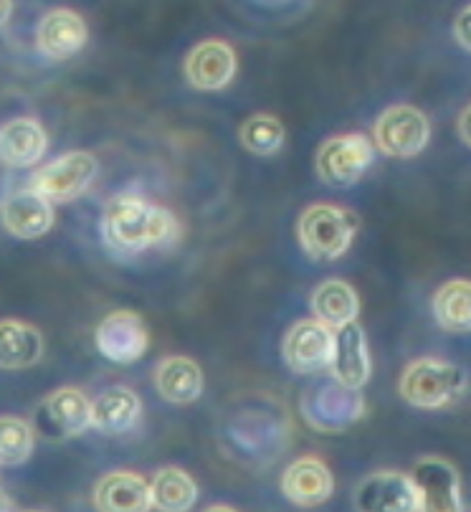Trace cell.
<instances>
[{
    "instance_id": "cell-1",
    "label": "cell",
    "mask_w": 471,
    "mask_h": 512,
    "mask_svg": "<svg viewBox=\"0 0 471 512\" xmlns=\"http://www.w3.org/2000/svg\"><path fill=\"white\" fill-rule=\"evenodd\" d=\"M178 229L173 213L137 193H120L109 198L102 213V234L114 254H140V251L170 241Z\"/></svg>"
},
{
    "instance_id": "cell-2",
    "label": "cell",
    "mask_w": 471,
    "mask_h": 512,
    "mask_svg": "<svg viewBox=\"0 0 471 512\" xmlns=\"http://www.w3.org/2000/svg\"><path fill=\"white\" fill-rule=\"evenodd\" d=\"M358 234V216L332 203H314L299 216L297 236L304 254L317 264L337 262Z\"/></svg>"
},
{
    "instance_id": "cell-3",
    "label": "cell",
    "mask_w": 471,
    "mask_h": 512,
    "mask_svg": "<svg viewBox=\"0 0 471 512\" xmlns=\"http://www.w3.org/2000/svg\"><path fill=\"white\" fill-rule=\"evenodd\" d=\"M398 391L416 409H446L466 393V373L449 360L418 358L401 373Z\"/></svg>"
},
{
    "instance_id": "cell-4",
    "label": "cell",
    "mask_w": 471,
    "mask_h": 512,
    "mask_svg": "<svg viewBox=\"0 0 471 512\" xmlns=\"http://www.w3.org/2000/svg\"><path fill=\"white\" fill-rule=\"evenodd\" d=\"M373 142L363 132L327 137L317 150V175L332 188H350L373 168Z\"/></svg>"
},
{
    "instance_id": "cell-5",
    "label": "cell",
    "mask_w": 471,
    "mask_h": 512,
    "mask_svg": "<svg viewBox=\"0 0 471 512\" xmlns=\"http://www.w3.org/2000/svg\"><path fill=\"white\" fill-rule=\"evenodd\" d=\"M373 140L390 158H416L431 140V122L413 104H393L375 120Z\"/></svg>"
},
{
    "instance_id": "cell-6",
    "label": "cell",
    "mask_w": 471,
    "mask_h": 512,
    "mask_svg": "<svg viewBox=\"0 0 471 512\" xmlns=\"http://www.w3.org/2000/svg\"><path fill=\"white\" fill-rule=\"evenodd\" d=\"M97 173V158L84 150H74L38 170L31 178V191L44 196L49 203H69L92 186Z\"/></svg>"
},
{
    "instance_id": "cell-7",
    "label": "cell",
    "mask_w": 471,
    "mask_h": 512,
    "mask_svg": "<svg viewBox=\"0 0 471 512\" xmlns=\"http://www.w3.org/2000/svg\"><path fill=\"white\" fill-rule=\"evenodd\" d=\"M411 480L418 492V512H464L459 472L449 459L421 457L413 464Z\"/></svg>"
},
{
    "instance_id": "cell-8",
    "label": "cell",
    "mask_w": 471,
    "mask_h": 512,
    "mask_svg": "<svg viewBox=\"0 0 471 512\" xmlns=\"http://www.w3.org/2000/svg\"><path fill=\"white\" fill-rule=\"evenodd\" d=\"M282 355L289 371L302 373V376L327 371L335 358V330L317 320L294 322L284 335Z\"/></svg>"
},
{
    "instance_id": "cell-9",
    "label": "cell",
    "mask_w": 471,
    "mask_h": 512,
    "mask_svg": "<svg viewBox=\"0 0 471 512\" xmlns=\"http://www.w3.org/2000/svg\"><path fill=\"white\" fill-rule=\"evenodd\" d=\"M38 431L49 439L79 436L92 426V401L79 388H59L36 411Z\"/></svg>"
},
{
    "instance_id": "cell-10",
    "label": "cell",
    "mask_w": 471,
    "mask_h": 512,
    "mask_svg": "<svg viewBox=\"0 0 471 512\" xmlns=\"http://www.w3.org/2000/svg\"><path fill=\"white\" fill-rule=\"evenodd\" d=\"M97 348L112 363L130 365L145 355L150 333L137 312L117 310L104 317L97 327Z\"/></svg>"
},
{
    "instance_id": "cell-11",
    "label": "cell",
    "mask_w": 471,
    "mask_h": 512,
    "mask_svg": "<svg viewBox=\"0 0 471 512\" xmlns=\"http://www.w3.org/2000/svg\"><path fill=\"white\" fill-rule=\"evenodd\" d=\"M358 512H418V492L411 474L373 472L355 490Z\"/></svg>"
},
{
    "instance_id": "cell-12",
    "label": "cell",
    "mask_w": 471,
    "mask_h": 512,
    "mask_svg": "<svg viewBox=\"0 0 471 512\" xmlns=\"http://www.w3.org/2000/svg\"><path fill=\"white\" fill-rule=\"evenodd\" d=\"M183 71L190 87L201 92H216V89L228 87L236 74V51L226 41H201L185 56Z\"/></svg>"
},
{
    "instance_id": "cell-13",
    "label": "cell",
    "mask_w": 471,
    "mask_h": 512,
    "mask_svg": "<svg viewBox=\"0 0 471 512\" xmlns=\"http://www.w3.org/2000/svg\"><path fill=\"white\" fill-rule=\"evenodd\" d=\"M87 39V23L69 8H56L46 13L36 31L38 51L51 61H66L76 56L87 46Z\"/></svg>"
},
{
    "instance_id": "cell-14",
    "label": "cell",
    "mask_w": 471,
    "mask_h": 512,
    "mask_svg": "<svg viewBox=\"0 0 471 512\" xmlns=\"http://www.w3.org/2000/svg\"><path fill=\"white\" fill-rule=\"evenodd\" d=\"M282 492L299 507L325 505L335 492V480L320 457H299L284 469Z\"/></svg>"
},
{
    "instance_id": "cell-15",
    "label": "cell",
    "mask_w": 471,
    "mask_h": 512,
    "mask_svg": "<svg viewBox=\"0 0 471 512\" xmlns=\"http://www.w3.org/2000/svg\"><path fill=\"white\" fill-rule=\"evenodd\" d=\"M97 512H150V482L137 472H109L94 487Z\"/></svg>"
},
{
    "instance_id": "cell-16",
    "label": "cell",
    "mask_w": 471,
    "mask_h": 512,
    "mask_svg": "<svg viewBox=\"0 0 471 512\" xmlns=\"http://www.w3.org/2000/svg\"><path fill=\"white\" fill-rule=\"evenodd\" d=\"M0 221L6 226L8 234L16 239H38L54 224V208L44 196H38L36 191L26 188L13 196L6 198L3 208H0Z\"/></svg>"
},
{
    "instance_id": "cell-17",
    "label": "cell",
    "mask_w": 471,
    "mask_h": 512,
    "mask_svg": "<svg viewBox=\"0 0 471 512\" xmlns=\"http://www.w3.org/2000/svg\"><path fill=\"white\" fill-rule=\"evenodd\" d=\"M332 376L340 386L363 388L370 378V353L365 330L360 322H350L335 333V358H332Z\"/></svg>"
},
{
    "instance_id": "cell-18",
    "label": "cell",
    "mask_w": 471,
    "mask_h": 512,
    "mask_svg": "<svg viewBox=\"0 0 471 512\" xmlns=\"http://www.w3.org/2000/svg\"><path fill=\"white\" fill-rule=\"evenodd\" d=\"M46 132L33 117H16L0 127V160L11 168H31L46 153Z\"/></svg>"
},
{
    "instance_id": "cell-19",
    "label": "cell",
    "mask_w": 471,
    "mask_h": 512,
    "mask_svg": "<svg viewBox=\"0 0 471 512\" xmlns=\"http://www.w3.org/2000/svg\"><path fill=\"white\" fill-rule=\"evenodd\" d=\"M157 393L175 406H188L198 401L203 393L201 365L185 355H170L160 360L155 368Z\"/></svg>"
},
{
    "instance_id": "cell-20",
    "label": "cell",
    "mask_w": 471,
    "mask_h": 512,
    "mask_svg": "<svg viewBox=\"0 0 471 512\" xmlns=\"http://www.w3.org/2000/svg\"><path fill=\"white\" fill-rule=\"evenodd\" d=\"M142 401L132 388L112 386L92 401V426L102 434H125L137 424Z\"/></svg>"
},
{
    "instance_id": "cell-21",
    "label": "cell",
    "mask_w": 471,
    "mask_h": 512,
    "mask_svg": "<svg viewBox=\"0 0 471 512\" xmlns=\"http://www.w3.org/2000/svg\"><path fill=\"white\" fill-rule=\"evenodd\" d=\"M312 315L314 320L327 325L330 330H342L345 325L358 320L360 300L358 292L347 284L345 279H325L320 287L312 292Z\"/></svg>"
},
{
    "instance_id": "cell-22",
    "label": "cell",
    "mask_w": 471,
    "mask_h": 512,
    "mask_svg": "<svg viewBox=\"0 0 471 512\" xmlns=\"http://www.w3.org/2000/svg\"><path fill=\"white\" fill-rule=\"evenodd\" d=\"M44 355V338L23 320H0V368L21 371L31 368Z\"/></svg>"
},
{
    "instance_id": "cell-23",
    "label": "cell",
    "mask_w": 471,
    "mask_h": 512,
    "mask_svg": "<svg viewBox=\"0 0 471 512\" xmlns=\"http://www.w3.org/2000/svg\"><path fill=\"white\" fill-rule=\"evenodd\" d=\"M436 322L449 333H471V279H449L431 300Z\"/></svg>"
},
{
    "instance_id": "cell-24",
    "label": "cell",
    "mask_w": 471,
    "mask_h": 512,
    "mask_svg": "<svg viewBox=\"0 0 471 512\" xmlns=\"http://www.w3.org/2000/svg\"><path fill=\"white\" fill-rule=\"evenodd\" d=\"M152 507L160 512H188L198 500V487L185 469L163 467L157 469L150 482Z\"/></svg>"
},
{
    "instance_id": "cell-25",
    "label": "cell",
    "mask_w": 471,
    "mask_h": 512,
    "mask_svg": "<svg viewBox=\"0 0 471 512\" xmlns=\"http://www.w3.org/2000/svg\"><path fill=\"white\" fill-rule=\"evenodd\" d=\"M239 137L241 145H244L249 153L259 155V158H269V155H277L279 150H282L287 130H284L279 117L259 112V115H251L249 120L241 125Z\"/></svg>"
},
{
    "instance_id": "cell-26",
    "label": "cell",
    "mask_w": 471,
    "mask_h": 512,
    "mask_svg": "<svg viewBox=\"0 0 471 512\" xmlns=\"http://www.w3.org/2000/svg\"><path fill=\"white\" fill-rule=\"evenodd\" d=\"M33 454V429L26 419L0 416V464L21 467Z\"/></svg>"
},
{
    "instance_id": "cell-27",
    "label": "cell",
    "mask_w": 471,
    "mask_h": 512,
    "mask_svg": "<svg viewBox=\"0 0 471 512\" xmlns=\"http://www.w3.org/2000/svg\"><path fill=\"white\" fill-rule=\"evenodd\" d=\"M454 39L461 49L471 51V6H466L464 11L456 16L454 21Z\"/></svg>"
},
{
    "instance_id": "cell-28",
    "label": "cell",
    "mask_w": 471,
    "mask_h": 512,
    "mask_svg": "<svg viewBox=\"0 0 471 512\" xmlns=\"http://www.w3.org/2000/svg\"><path fill=\"white\" fill-rule=\"evenodd\" d=\"M459 135H461V140H464L466 145L471 148V104L459 115Z\"/></svg>"
},
{
    "instance_id": "cell-29",
    "label": "cell",
    "mask_w": 471,
    "mask_h": 512,
    "mask_svg": "<svg viewBox=\"0 0 471 512\" xmlns=\"http://www.w3.org/2000/svg\"><path fill=\"white\" fill-rule=\"evenodd\" d=\"M11 11H13L11 3H0V26H3V23L8 21V16H11Z\"/></svg>"
},
{
    "instance_id": "cell-30",
    "label": "cell",
    "mask_w": 471,
    "mask_h": 512,
    "mask_svg": "<svg viewBox=\"0 0 471 512\" xmlns=\"http://www.w3.org/2000/svg\"><path fill=\"white\" fill-rule=\"evenodd\" d=\"M203 512H236V510H233V507H228V505H211L208 510H203Z\"/></svg>"
},
{
    "instance_id": "cell-31",
    "label": "cell",
    "mask_w": 471,
    "mask_h": 512,
    "mask_svg": "<svg viewBox=\"0 0 471 512\" xmlns=\"http://www.w3.org/2000/svg\"><path fill=\"white\" fill-rule=\"evenodd\" d=\"M0 512H11V502H8V497L0 492Z\"/></svg>"
},
{
    "instance_id": "cell-32",
    "label": "cell",
    "mask_w": 471,
    "mask_h": 512,
    "mask_svg": "<svg viewBox=\"0 0 471 512\" xmlns=\"http://www.w3.org/2000/svg\"><path fill=\"white\" fill-rule=\"evenodd\" d=\"M28 512H36V510H28Z\"/></svg>"
}]
</instances>
